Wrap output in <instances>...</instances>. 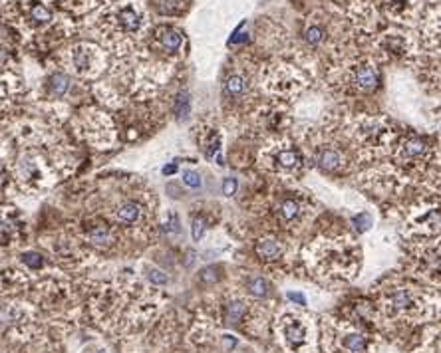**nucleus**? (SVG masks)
I'll return each instance as SVG.
<instances>
[{"mask_svg":"<svg viewBox=\"0 0 441 353\" xmlns=\"http://www.w3.org/2000/svg\"><path fill=\"white\" fill-rule=\"evenodd\" d=\"M115 24L125 34H135L141 28V12L135 6H123L115 14Z\"/></svg>","mask_w":441,"mask_h":353,"instance_id":"obj_1","label":"nucleus"},{"mask_svg":"<svg viewBox=\"0 0 441 353\" xmlns=\"http://www.w3.org/2000/svg\"><path fill=\"white\" fill-rule=\"evenodd\" d=\"M380 84V74L372 66H360L354 70V86L362 92H372Z\"/></svg>","mask_w":441,"mask_h":353,"instance_id":"obj_2","label":"nucleus"},{"mask_svg":"<svg viewBox=\"0 0 441 353\" xmlns=\"http://www.w3.org/2000/svg\"><path fill=\"white\" fill-rule=\"evenodd\" d=\"M94 52L90 50L88 46H78L72 52V64L76 68L78 74H88L90 68H92V62H94Z\"/></svg>","mask_w":441,"mask_h":353,"instance_id":"obj_3","label":"nucleus"},{"mask_svg":"<svg viewBox=\"0 0 441 353\" xmlns=\"http://www.w3.org/2000/svg\"><path fill=\"white\" fill-rule=\"evenodd\" d=\"M159 42H161L163 50L179 52L181 44H183V38H181V34H179L177 30H173V28H163V30L159 32Z\"/></svg>","mask_w":441,"mask_h":353,"instance_id":"obj_4","label":"nucleus"},{"mask_svg":"<svg viewBox=\"0 0 441 353\" xmlns=\"http://www.w3.org/2000/svg\"><path fill=\"white\" fill-rule=\"evenodd\" d=\"M139 214H141V210L135 202H125L117 208V220L123 224H133L139 218Z\"/></svg>","mask_w":441,"mask_h":353,"instance_id":"obj_5","label":"nucleus"},{"mask_svg":"<svg viewBox=\"0 0 441 353\" xmlns=\"http://www.w3.org/2000/svg\"><path fill=\"white\" fill-rule=\"evenodd\" d=\"M245 90H247V82H245L243 76H229V78H227V82H225V92H227V96H231V98H241V96L245 94Z\"/></svg>","mask_w":441,"mask_h":353,"instance_id":"obj_6","label":"nucleus"},{"mask_svg":"<svg viewBox=\"0 0 441 353\" xmlns=\"http://www.w3.org/2000/svg\"><path fill=\"white\" fill-rule=\"evenodd\" d=\"M247 290L257 298H267L271 294V284L265 278H251L247 282Z\"/></svg>","mask_w":441,"mask_h":353,"instance_id":"obj_7","label":"nucleus"},{"mask_svg":"<svg viewBox=\"0 0 441 353\" xmlns=\"http://www.w3.org/2000/svg\"><path fill=\"white\" fill-rule=\"evenodd\" d=\"M257 252L265 260H275V258L280 256V246L276 244L275 240H261L257 244Z\"/></svg>","mask_w":441,"mask_h":353,"instance_id":"obj_8","label":"nucleus"},{"mask_svg":"<svg viewBox=\"0 0 441 353\" xmlns=\"http://www.w3.org/2000/svg\"><path fill=\"white\" fill-rule=\"evenodd\" d=\"M70 88V80L66 74H54L50 78V92L54 94L56 98H62Z\"/></svg>","mask_w":441,"mask_h":353,"instance_id":"obj_9","label":"nucleus"},{"mask_svg":"<svg viewBox=\"0 0 441 353\" xmlns=\"http://www.w3.org/2000/svg\"><path fill=\"white\" fill-rule=\"evenodd\" d=\"M243 315H245V303L231 302L229 305H227V313H225L227 323L235 325V323H239V321H241V317H243Z\"/></svg>","mask_w":441,"mask_h":353,"instance_id":"obj_10","label":"nucleus"},{"mask_svg":"<svg viewBox=\"0 0 441 353\" xmlns=\"http://www.w3.org/2000/svg\"><path fill=\"white\" fill-rule=\"evenodd\" d=\"M30 18L36 22V24H48L52 20V12L44 6V4H34L30 8Z\"/></svg>","mask_w":441,"mask_h":353,"instance_id":"obj_11","label":"nucleus"},{"mask_svg":"<svg viewBox=\"0 0 441 353\" xmlns=\"http://www.w3.org/2000/svg\"><path fill=\"white\" fill-rule=\"evenodd\" d=\"M344 347L350 349L354 353H360L366 349V337H362L360 333H352V335H346L344 339Z\"/></svg>","mask_w":441,"mask_h":353,"instance_id":"obj_12","label":"nucleus"},{"mask_svg":"<svg viewBox=\"0 0 441 353\" xmlns=\"http://www.w3.org/2000/svg\"><path fill=\"white\" fill-rule=\"evenodd\" d=\"M276 161H278L280 167H284V169H296L298 163H300V157H298V153H294V151H280L278 157H276Z\"/></svg>","mask_w":441,"mask_h":353,"instance_id":"obj_13","label":"nucleus"},{"mask_svg":"<svg viewBox=\"0 0 441 353\" xmlns=\"http://www.w3.org/2000/svg\"><path fill=\"white\" fill-rule=\"evenodd\" d=\"M318 165L324 169V171H334L338 165H340V155L336 151H324L318 159Z\"/></svg>","mask_w":441,"mask_h":353,"instance_id":"obj_14","label":"nucleus"},{"mask_svg":"<svg viewBox=\"0 0 441 353\" xmlns=\"http://www.w3.org/2000/svg\"><path fill=\"white\" fill-rule=\"evenodd\" d=\"M304 335H306V331H304V327L300 323H292V325L286 327V337H288V341L292 345H300L304 341Z\"/></svg>","mask_w":441,"mask_h":353,"instance_id":"obj_15","label":"nucleus"},{"mask_svg":"<svg viewBox=\"0 0 441 353\" xmlns=\"http://www.w3.org/2000/svg\"><path fill=\"white\" fill-rule=\"evenodd\" d=\"M181 177H183V185H187V187L193 189V191L201 189V185H203L201 175H199L197 171H193V169H185V171L181 173Z\"/></svg>","mask_w":441,"mask_h":353,"instance_id":"obj_16","label":"nucleus"},{"mask_svg":"<svg viewBox=\"0 0 441 353\" xmlns=\"http://www.w3.org/2000/svg\"><path fill=\"white\" fill-rule=\"evenodd\" d=\"M304 40H306V44H310V46H318V44L324 40V30H322L320 26H310V28L304 32Z\"/></svg>","mask_w":441,"mask_h":353,"instance_id":"obj_17","label":"nucleus"},{"mask_svg":"<svg viewBox=\"0 0 441 353\" xmlns=\"http://www.w3.org/2000/svg\"><path fill=\"white\" fill-rule=\"evenodd\" d=\"M298 210H300L298 202L290 201V199L280 204V214H282V218H284V220H292L294 216H298Z\"/></svg>","mask_w":441,"mask_h":353,"instance_id":"obj_18","label":"nucleus"},{"mask_svg":"<svg viewBox=\"0 0 441 353\" xmlns=\"http://www.w3.org/2000/svg\"><path fill=\"white\" fill-rule=\"evenodd\" d=\"M423 151H425V143L421 139H409L405 143V147H403V153L407 157H419Z\"/></svg>","mask_w":441,"mask_h":353,"instance_id":"obj_19","label":"nucleus"},{"mask_svg":"<svg viewBox=\"0 0 441 353\" xmlns=\"http://www.w3.org/2000/svg\"><path fill=\"white\" fill-rule=\"evenodd\" d=\"M90 240H92L94 244H98V246L106 244V242L110 240V232H108V228H104V226L94 228V230L90 232Z\"/></svg>","mask_w":441,"mask_h":353,"instance_id":"obj_20","label":"nucleus"},{"mask_svg":"<svg viewBox=\"0 0 441 353\" xmlns=\"http://www.w3.org/2000/svg\"><path fill=\"white\" fill-rule=\"evenodd\" d=\"M391 302L395 307H399V309H403V307H407L409 303H411V298H409V294L407 292H403V290H399V292H395L393 294V298H391Z\"/></svg>","mask_w":441,"mask_h":353,"instance_id":"obj_21","label":"nucleus"},{"mask_svg":"<svg viewBox=\"0 0 441 353\" xmlns=\"http://www.w3.org/2000/svg\"><path fill=\"white\" fill-rule=\"evenodd\" d=\"M22 262L26 266H30V268H40L42 266V258H40V254L36 252H24L22 254Z\"/></svg>","mask_w":441,"mask_h":353,"instance_id":"obj_22","label":"nucleus"},{"mask_svg":"<svg viewBox=\"0 0 441 353\" xmlns=\"http://www.w3.org/2000/svg\"><path fill=\"white\" fill-rule=\"evenodd\" d=\"M354 224H356V228L362 232V230H368V228H370L372 218H370V214H358V216H354Z\"/></svg>","mask_w":441,"mask_h":353,"instance_id":"obj_23","label":"nucleus"},{"mask_svg":"<svg viewBox=\"0 0 441 353\" xmlns=\"http://www.w3.org/2000/svg\"><path fill=\"white\" fill-rule=\"evenodd\" d=\"M147 278H149V282H153V284H157V286L167 284V274H163L161 270H149Z\"/></svg>","mask_w":441,"mask_h":353,"instance_id":"obj_24","label":"nucleus"},{"mask_svg":"<svg viewBox=\"0 0 441 353\" xmlns=\"http://www.w3.org/2000/svg\"><path fill=\"white\" fill-rule=\"evenodd\" d=\"M235 191H237V179L227 177V179L223 181V195H225V197H231V195H235Z\"/></svg>","mask_w":441,"mask_h":353,"instance_id":"obj_25","label":"nucleus"},{"mask_svg":"<svg viewBox=\"0 0 441 353\" xmlns=\"http://www.w3.org/2000/svg\"><path fill=\"white\" fill-rule=\"evenodd\" d=\"M203 230H205V222H203L201 218H193V240H195V242L201 240Z\"/></svg>","mask_w":441,"mask_h":353,"instance_id":"obj_26","label":"nucleus"},{"mask_svg":"<svg viewBox=\"0 0 441 353\" xmlns=\"http://www.w3.org/2000/svg\"><path fill=\"white\" fill-rule=\"evenodd\" d=\"M181 107H183V111H185V115H187V111H189V100H187V94H181V96L177 98V107H175V113H177V115H181Z\"/></svg>","mask_w":441,"mask_h":353,"instance_id":"obj_27","label":"nucleus"},{"mask_svg":"<svg viewBox=\"0 0 441 353\" xmlns=\"http://www.w3.org/2000/svg\"><path fill=\"white\" fill-rule=\"evenodd\" d=\"M288 300H290V302H296L298 305H306V298H304L302 294H298V292H288Z\"/></svg>","mask_w":441,"mask_h":353,"instance_id":"obj_28","label":"nucleus"},{"mask_svg":"<svg viewBox=\"0 0 441 353\" xmlns=\"http://www.w3.org/2000/svg\"><path fill=\"white\" fill-rule=\"evenodd\" d=\"M167 195H169L171 199H179V197H181L183 193L179 191V187H177V185H173V183H169V185H167Z\"/></svg>","mask_w":441,"mask_h":353,"instance_id":"obj_29","label":"nucleus"},{"mask_svg":"<svg viewBox=\"0 0 441 353\" xmlns=\"http://www.w3.org/2000/svg\"><path fill=\"white\" fill-rule=\"evenodd\" d=\"M235 345H237V339H233V337L227 335V337H225V347L229 349V347H235Z\"/></svg>","mask_w":441,"mask_h":353,"instance_id":"obj_30","label":"nucleus"},{"mask_svg":"<svg viewBox=\"0 0 441 353\" xmlns=\"http://www.w3.org/2000/svg\"><path fill=\"white\" fill-rule=\"evenodd\" d=\"M66 6H76V4H84L86 0H62Z\"/></svg>","mask_w":441,"mask_h":353,"instance_id":"obj_31","label":"nucleus"},{"mask_svg":"<svg viewBox=\"0 0 441 353\" xmlns=\"http://www.w3.org/2000/svg\"><path fill=\"white\" fill-rule=\"evenodd\" d=\"M163 173H165V175H173V173H175V167H173V165H169V167H165V169H163Z\"/></svg>","mask_w":441,"mask_h":353,"instance_id":"obj_32","label":"nucleus"},{"mask_svg":"<svg viewBox=\"0 0 441 353\" xmlns=\"http://www.w3.org/2000/svg\"><path fill=\"white\" fill-rule=\"evenodd\" d=\"M98 353H106V351H98Z\"/></svg>","mask_w":441,"mask_h":353,"instance_id":"obj_33","label":"nucleus"}]
</instances>
